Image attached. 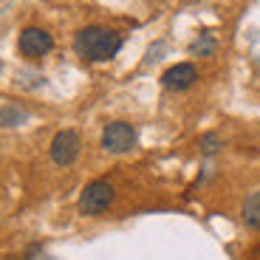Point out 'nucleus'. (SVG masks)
Here are the masks:
<instances>
[{"mask_svg":"<svg viewBox=\"0 0 260 260\" xmlns=\"http://www.w3.org/2000/svg\"><path fill=\"white\" fill-rule=\"evenodd\" d=\"M124 46V34L108 26H85L74 37V51L88 62H108Z\"/></svg>","mask_w":260,"mask_h":260,"instance_id":"nucleus-1","label":"nucleus"},{"mask_svg":"<svg viewBox=\"0 0 260 260\" xmlns=\"http://www.w3.org/2000/svg\"><path fill=\"white\" fill-rule=\"evenodd\" d=\"M116 189L108 178H96V181L85 184V189L79 192V212L82 215H102L111 209Z\"/></svg>","mask_w":260,"mask_h":260,"instance_id":"nucleus-2","label":"nucleus"},{"mask_svg":"<svg viewBox=\"0 0 260 260\" xmlns=\"http://www.w3.org/2000/svg\"><path fill=\"white\" fill-rule=\"evenodd\" d=\"M257 254H260V246H257Z\"/></svg>","mask_w":260,"mask_h":260,"instance_id":"nucleus-11","label":"nucleus"},{"mask_svg":"<svg viewBox=\"0 0 260 260\" xmlns=\"http://www.w3.org/2000/svg\"><path fill=\"white\" fill-rule=\"evenodd\" d=\"M198 147H201L204 156H215V153L221 150V136H218V133H204V136L198 139Z\"/></svg>","mask_w":260,"mask_h":260,"instance_id":"nucleus-10","label":"nucleus"},{"mask_svg":"<svg viewBox=\"0 0 260 260\" xmlns=\"http://www.w3.org/2000/svg\"><path fill=\"white\" fill-rule=\"evenodd\" d=\"M82 153V136L77 130H59L57 136L51 139V147H48V156H51L54 164L59 167H68L74 164Z\"/></svg>","mask_w":260,"mask_h":260,"instance_id":"nucleus-4","label":"nucleus"},{"mask_svg":"<svg viewBox=\"0 0 260 260\" xmlns=\"http://www.w3.org/2000/svg\"><path fill=\"white\" fill-rule=\"evenodd\" d=\"M215 51H218V40H215V34H209V31L198 34V37L189 43V54H192V57H212Z\"/></svg>","mask_w":260,"mask_h":260,"instance_id":"nucleus-8","label":"nucleus"},{"mask_svg":"<svg viewBox=\"0 0 260 260\" xmlns=\"http://www.w3.org/2000/svg\"><path fill=\"white\" fill-rule=\"evenodd\" d=\"M136 147V127L127 122H111L105 124L102 130V150L105 153H113V156H122L130 153Z\"/></svg>","mask_w":260,"mask_h":260,"instance_id":"nucleus-3","label":"nucleus"},{"mask_svg":"<svg viewBox=\"0 0 260 260\" xmlns=\"http://www.w3.org/2000/svg\"><path fill=\"white\" fill-rule=\"evenodd\" d=\"M241 221L249 232H260V189L252 192L241 207Z\"/></svg>","mask_w":260,"mask_h":260,"instance_id":"nucleus-7","label":"nucleus"},{"mask_svg":"<svg viewBox=\"0 0 260 260\" xmlns=\"http://www.w3.org/2000/svg\"><path fill=\"white\" fill-rule=\"evenodd\" d=\"M26 119H28V113L23 108H17V105H3L0 108V127H17Z\"/></svg>","mask_w":260,"mask_h":260,"instance_id":"nucleus-9","label":"nucleus"},{"mask_svg":"<svg viewBox=\"0 0 260 260\" xmlns=\"http://www.w3.org/2000/svg\"><path fill=\"white\" fill-rule=\"evenodd\" d=\"M195 82H198V68H195L192 62H176L161 74V85L167 91H176V93L189 91Z\"/></svg>","mask_w":260,"mask_h":260,"instance_id":"nucleus-6","label":"nucleus"},{"mask_svg":"<svg viewBox=\"0 0 260 260\" xmlns=\"http://www.w3.org/2000/svg\"><path fill=\"white\" fill-rule=\"evenodd\" d=\"M17 48L26 59H40L54 48V37L46 28H37V26L23 28V31H20V40H17Z\"/></svg>","mask_w":260,"mask_h":260,"instance_id":"nucleus-5","label":"nucleus"}]
</instances>
